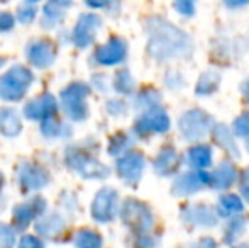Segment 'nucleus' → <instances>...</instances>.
I'll use <instances>...</instances> for the list:
<instances>
[{
    "label": "nucleus",
    "mask_w": 249,
    "mask_h": 248,
    "mask_svg": "<svg viewBox=\"0 0 249 248\" xmlns=\"http://www.w3.org/2000/svg\"><path fill=\"white\" fill-rule=\"evenodd\" d=\"M149 44L148 51L158 61L175 58H188L194 51L192 39L177 26L163 19H153L148 24Z\"/></svg>",
    "instance_id": "f257e3e1"
},
{
    "label": "nucleus",
    "mask_w": 249,
    "mask_h": 248,
    "mask_svg": "<svg viewBox=\"0 0 249 248\" xmlns=\"http://www.w3.org/2000/svg\"><path fill=\"white\" fill-rule=\"evenodd\" d=\"M213 126V119L202 109H190L181 114L178 121L180 134L187 141H198L203 139L210 133Z\"/></svg>",
    "instance_id": "f03ea898"
},
{
    "label": "nucleus",
    "mask_w": 249,
    "mask_h": 248,
    "mask_svg": "<svg viewBox=\"0 0 249 248\" xmlns=\"http://www.w3.org/2000/svg\"><path fill=\"white\" fill-rule=\"evenodd\" d=\"M205 186H210V173L207 170H192V172L180 173L175 179L171 194L177 197H188L200 192Z\"/></svg>",
    "instance_id": "7ed1b4c3"
},
{
    "label": "nucleus",
    "mask_w": 249,
    "mask_h": 248,
    "mask_svg": "<svg viewBox=\"0 0 249 248\" xmlns=\"http://www.w3.org/2000/svg\"><path fill=\"white\" fill-rule=\"evenodd\" d=\"M171 128V119L166 114V111L156 104V106L148 107L146 113H142V116L136 123V129L141 134H149V133H158V134H163L168 129Z\"/></svg>",
    "instance_id": "20e7f679"
},
{
    "label": "nucleus",
    "mask_w": 249,
    "mask_h": 248,
    "mask_svg": "<svg viewBox=\"0 0 249 248\" xmlns=\"http://www.w3.org/2000/svg\"><path fill=\"white\" fill-rule=\"evenodd\" d=\"M181 221L195 228H212L219 221V216L207 204H192L181 209Z\"/></svg>",
    "instance_id": "39448f33"
},
{
    "label": "nucleus",
    "mask_w": 249,
    "mask_h": 248,
    "mask_svg": "<svg viewBox=\"0 0 249 248\" xmlns=\"http://www.w3.org/2000/svg\"><path fill=\"white\" fill-rule=\"evenodd\" d=\"M124 218L136 226L141 233H148L153 226V214L144 204L138 201H127L124 208Z\"/></svg>",
    "instance_id": "423d86ee"
},
{
    "label": "nucleus",
    "mask_w": 249,
    "mask_h": 248,
    "mask_svg": "<svg viewBox=\"0 0 249 248\" xmlns=\"http://www.w3.org/2000/svg\"><path fill=\"white\" fill-rule=\"evenodd\" d=\"M237 180V169L231 160H222L215 170L210 173V187L217 191H226L232 187Z\"/></svg>",
    "instance_id": "0eeeda50"
},
{
    "label": "nucleus",
    "mask_w": 249,
    "mask_h": 248,
    "mask_svg": "<svg viewBox=\"0 0 249 248\" xmlns=\"http://www.w3.org/2000/svg\"><path fill=\"white\" fill-rule=\"evenodd\" d=\"M210 134H212V139L217 146L224 150L226 153H229L234 158H241V150L239 145L236 141V136L232 134L227 126L224 124H213L212 129H210Z\"/></svg>",
    "instance_id": "6e6552de"
},
{
    "label": "nucleus",
    "mask_w": 249,
    "mask_h": 248,
    "mask_svg": "<svg viewBox=\"0 0 249 248\" xmlns=\"http://www.w3.org/2000/svg\"><path fill=\"white\" fill-rule=\"evenodd\" d=\"M178 165H180V156H178L177 150L166 145L160 150L156 160H154V172L161 177H168L177 172Z\"/></svg>",
    "instance_id": "1a4fd4ad"
},
{
    "label": "nucleus",
    "mask_w": 249,
    "mask_h": 248,
    "mask_svg": "<svg viewBox=\"0 0 249 248\" xmlns=\"http://www.w3.org/2000/svg\"><path fill=\"white\" fill-rule=\"evenodd\" d=\"M144 172V158L141 153H127L124 158L119 162V173L131 182H138Z\"/></svg>",
    "instance_id": "9d476101"
},
{
    "label": "nucleus",
    "mask_w": 249,
    "mask_h": 248,
    "mask_svg": "<svg viewBox=\"0 0 249 248\" xmlns=\"http://www.w3.org/2000/svg\"><path fill=\"white\" fill-rule=\"evenodd\" d=\"M125 51H127V46H125L124 41L119 39V38H114L107 44L99 48L97 60L104 63V65H115V63H121L125 58Z\"/></svg>",
    "instance_id": "9b49d317"
},
{
    "label": "nucleus",
    "mask_w": 249,
    "mask_h": 248,
    "mask_svg": "<svg viewBox=\"0 0 249 248\" xmlns=\"http://www.w3.org/2000/svg\"><path fill=\"white\" fill-rule=\"evenodd\" d=\"M187 163L195 170H207L212 167V146L205 143L194 145L187 152Z\"/></svg>",
    "instance_id": "f8f14e48"
},
{
    "label": "nucleus",
    "mask_w": 249,
    "mask_h": 248,
    "mask_svg": "<svg viewBox=\"0 0 249 248\" xmlns=\"http://www.w3.org/2000/svg\"><path fill=\"white\" fill-rule=\"evenodd\" d=\"M100 27V19L93 14H87L80 19L78 26L75 31V41L80 46H87L89 43H92L95 31Z\"/></svg>",
    "instance_id": "ddd939ff"
},
{
    "label": "nucleus",
    "mask_w": 249,
    "mask_h": 248,
    "mask_svg": "<svg viewBox=\"0 0 249 248\" xmlns=\"http://www.w3.org/2000/svg\"><path fill=\"white\" fill-rule=\"evenodd\" d=\"M244 211V202L239 195L236 194H224L219 199V206H217V216L222 218H231V216L241 214Z\"/></svg>",
    "instance_id": "4468645a"
},
{
    "label": "nucleus",
    "mask_w": 249,
    "mask_h": 248,
    "mask_svg": "<svg viewBox=\"0 0 249 248\" xmlns=\"http://www.w3.org/2000/svg\"><path fill=\"white\" fill-rule=\"evenodd\" d=\"M115 201H117V194L110 189L100 192L99 199L95 202V216L100 219H112L115 214Z\"/></svg>",
    "instance_id": "2eb2a0df"
},
{
    "label": "nucleus",
    "mask_w": 249,
    "mask_h": 248,
    "mask_svg": "<svg viewBox=\"0 0 249 248\" xmlns=\"http://www.w3.org/2000/svg\"><path fill=\"white\" fill-rule=\"evenodd\" d=\"M220 83V73L209 70V72H203L197 80V85H195V94L200 97L212 95L217 89H219Z\"/></svg>",
    "instance_id": "dca6fc26"
},
{
    "label": "nucleus",
    "mask_w": 249,
    "mask_h": 248,
    "mask_svg": "<svg viewBox=\"0 0 249 248\" xmlns=\"http://www.w3.org/2000/svg\"><path fill=\"white\" fill-rule=\"evenodd\" d=\"M246 225H248V221L244 216H239V214L232 216V219L227 223L226 231H224V243H226V245H234V243L239 240V236L244 233Z\"/></svg>",
    "instance_id": "f3484780"
},
{
    "label": "nucleus",
    "mask_w": 249,
    "mask_h": 248,
    "mask_svg": "<svg viewBox=\"0 0 249 248\" xmlns=\"http://www.w3.org/2000/svg\"><path fill=\"white\" fill-rule=\"evenodd\" d=\"M31 60L34 63H37V65H46V63L51 61L53 58V46L51 43H36L33 44V48H31Z\"/></svg>",
    "instance_id": "a211bd4d"
},
{
    "label": "nucleus",
    "mask_w": 249,
    "mask_h": 248,
    "mask_svg": "<svg viewBox=\"0 0 249 248\" xmlns=\"http://www.w3.org/2000/svg\"><path fill=\"white\" fill-rule=\"evenodd\" d=\"M231 131L236 138L246 139V143H249V113H244L239 117H236Z\"/></svg>",
    "instance_id": "6ab92c4d"
},
{
    "label": "nucleus",
    "mask_w": 249,
    "mask_h": 248,
    "mask_svg": "<svg viewBox=\"0 0 249 248\" xmlns=\"http://www.w3.org/2000/svg\"><path fill=\"white\" fill-rule=\"evenodd\" d=\"M115 87H117L121 92L129 94L132 90V87H134V80H132V76L129 75L127 72H121L117 80H115Z\"/></svg>",
    "instance_id": "aec40b11"
},
{
    "label": "nucleus",
    "mask_w": 249,
    "mask_h": 248,
    "mask_svg": "<svg viewBox=\"0 0 249 248\" xmlns=\"http://www.w3.org/2000/svg\"><path fill=\"white\" fill-rule=\"evenodd\" d=\"M173 5L181 16H194L195 12V0H175Z\"/></svg>",
    "instance_id": "412c9836"
},
{
    "label": "nucleus",
    "mask_w": 249,
    "mask_h": 248,
    "mask_svg": "<svg viewBox=\"0 0 249 248\" xmlns=\"http://www.w3.org/2000/svg\"><path fill=\"white\" fill-rule=\"evenodd\" d=\"M160 99H161V94L158 92V90L148 89L146 92L141 94V97H139V102L151 107V106H156V104H160Z\"/></svg>",
    "instance_id": "4be33fe9"
},
{
    "label": "nucleus",
    "mask_w": 249,
    "mask_h": 248,
    "mask_svg": "<svg viewBox=\"0 0 249 248\" xmlns=\"http://www.w3.org/2000/svg\"><path fill=\"white\" fill-rule=\"evenodd\" d=\"M239 191H241V199H244L249 204V167L239 177Z\"/></svg>",
    "instance_id": "5701e85b"
},
{
    "label": "nucleus",
    "mask_w": 249,
    "mask_h": 248,
    "mask_svg": "<svg viewBox=\"0 0 249 248\" xmlns=\"http://www.w3.org/2000/svg\"><path fill=\"white\" fill-rule=\"evenodd\" d=\"M166 85L170 87V89H177V90H180L181 87L185 85V80H183V76H181L180 73L173 72V73H170V75L166 76Z\"/></svg>",
    "instance_id": "b1692460"
},
{
    "label": "nucleus",
    "mask_w": 249,
    "mask_h": 248,
    "mask_svg": "<svg viewBox=\"0 0 249 248\" xmlns=\"http://www.w3.org/2000/svg\"><path fill=\"white\" fill-rule=\"evenodd\" d=\"M185 248H217V242L213 238H210V236H203V238L190 243V245H187Z\"/></svg>",
    "instance_id": "393cba45"
},
{
    "label": "nucleus",
    "mask_w": 249,
    "mask_h": 248,
    "mask_svg": "<svg viewBox=\"0 0 249 248\" xmlns=\"http://www.w3.org/2000/svg\"><path fill=\"white\" fill-rule=\"evenodd\" d=\"M14 24V19L9 14H0V29H10Z\"/></svg>",
    "instance_id": "a878e982"
},
{
    "label": "nucleus",
    "mask_w": 249,
    "mask_h": 248,
    "mask_svg": "<svg viewBox=\"0 0 249 248\" xmlns=\"http://www.w3.org/2000/svg\"><path fill=\"white\" fill-rule=\"evenodd\" d=\"M224 3L227 7H231V9H236V7L246 5V3H249V0H224Z\"/></svg>",
    "instance_id": "bb28decb"
},
{
    "label": "nucleus",
    "mask_w": 249,
    "mask_h": 248,
    "mask_svg": "<svg viewBox=\"0 0 249 248\" xmlns=\"http://www.w3.org/2000/svg\"><path fill=\"white\" fill-rule=\"evenodd\" d=\"M241 94H243L246 102L249 104V78H246L243 83H241Z\"/></svg>",
    "instance_id": "cd10ccee"
},
{
    "label": "nucleus",
    "mask_w": 249,
    "mask_h": 248,
    "mask_svg": "<svg viewBox=\"0 0 249 248\" xmlns=\"http://www.w3.org/2000/svg\"><path fill=\"white\" fill-rule=\"evenodd\" d=\"M108 2H110V0H87V3H89L90 7H95V9H99V7H105Z\"/></svg>",
    "instance_id": "c85d7f7f"
},
{
    "label": "nucleus",
    "mask_w": 249,
    "mask_h": 248,
    "mask_svg": "<svg viewBox=\"0 0 249 248\" xmlns=\"http://www.w3.org/2000/svg\"><path fill=\"white\" fill-rule=\"evenodd\" d=\"M232 248H249V242L239 243V245H232Z\"/></svg>",
    "instance_id": "c756f323"
},
{
    "label": "nucleus",
    "mask_w": 249,
    "mask_h": 248,
    "mask_svg": "<svg viewBox=\"0 0 249 248\" xmlns=\"http://www.w3.org/2000/svg\"><path fill=\"white\" fill-rule=\"evenodd\" d=\"M34 2H36V0H34Z\"/></svg>",
    "instance_id": "7c9ffc66"
}]
</instances>
